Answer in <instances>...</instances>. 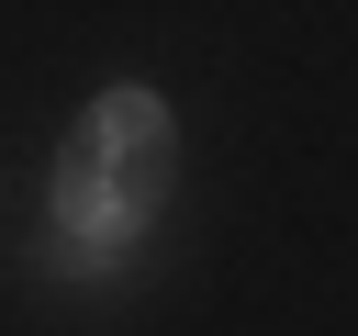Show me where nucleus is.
<instances>
[{
	"instance_id": "1",
	"label": "nucleus",
	"mask_w": 358,
	"mask_h": 336,
	"mask_svg": "<svg viewBox=\"0 0 358 336\" xmlns=\"http://www.w3.org/2000/svg\"><path fill=\"white\" fill-rule=\"evenodd\" d=\"M145 246H157V190L112 179V168L67 134L56 168H45V269L78 280V291H101V280H123Z\"/></svg>"
},
{
	"instance_id": "2",
	"label": "nucleus",
	"mask_w": 358,
	"mask_h": 336,
	"mask_svg": "<svg viewBox=\"0 0 358 336\" xmlns=\"http://www.w3.org/2000/svg\"><path fill=\"white\" fill-rule=\"evenodd\" d=\"M78 146H90L112 179L157 190V202H168V179H179V112H168V90H145V78H112V90L78 112Z\"/></svg>"
}]
</instances>
